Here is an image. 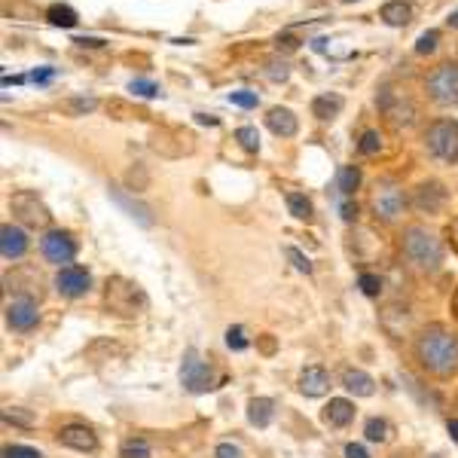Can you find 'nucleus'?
I'll return each instance as SVG.
<instances>
[{
	"label": "nucleus",
	"mask_w": 458,
	"mask_h": 458,
	"mask_svg": "<svg viewBox=\"0 0 458 458\" xmlns=\"http://www.w3.org/2000/svg\"><path fill=\"white\" fill-rule=\"evenodd\" d=\"M343 388L354 397H373L376 395V379L358 367H346L343 370Z\"/></svg>",
	"instance_id": "obj_18"
},
{
	"label": "nucleus",
	"mask_w": 458,
	"mask_h": 458,
	"mask_svg": "<svg viewBox=\"0 0 458 458\" xmlns=\"http://www.w3.org/2000/svg\"><path fill=\"white\" fill-rule=\"evenodd\" d=\"M214 382H217L214 367H211L196 348H187L184 363H180V385H184L190 395H205V391L214 388Z\"/></svg>",
	"instance_id": "obj_7"
},
{
	"label": "nucleus",
	"mask_w": 458,
	"mask_h": 458,
	"mask_svg": "<svg viewBox=\"0 0 458 458\" xmlns=\"http://www.w3.org/2000/svg\"><path fill=\"white\" fill-rule=\"evenodd\" d=\"M74 43L77 46H104V40H98V37H77Z\"/></svg>",
	"instance_id": "obj_47"
},
{
	"label": "nucleus",
	"mask_w": 458,
	"mask_h": 458,
	"mask_svg": "<svg viewBox=\"0 0 458 458\" xmlns=\"http://www.w3.org/2000/svg\"><path fill=\"white\" fill-rule=\"evenodd\" d=\"M343 4H354V0H343Z\"/></svg>",
	"instance_id": "obj_52"
},
{
	"label": "nucleus",
	"mask_w": 458,
	"mask_h": 458,
	"mask_svg": "<svg viewBox=\"0 0 458 458\" xmlns=\"http://www.w3.org/2000/svg\"><path fill=\"white\" fill-rule=\"evenodd\" d=\"M382 21L391 28H404L412 21V4H406V0H391V4L382 6Z\"/></svg>",
	"instance_id": "obj_23"
},
{
	"label": "nucleus",
	"mask_w": 458,
	"mask_h": 458,
	"mask_svg": "<svg viewBox=\"0 0 458 458\" xmlns=\"http://www.w3.org/2000/svg\"><path fill=\"white\" fill-rule=\"evenodd\" d=\"M31 248V238H28V232L16 227V223H4L0 227V257L6 260V263H12V260H21Z\"/></svg>",
	"instance_id": "obj_14"
},
{
	"label": "nucleus",
	"mask_w": 458,
	"mask_h": 458,
	"mask_svg": "<svg viewBox=\"0 0 458 458\" xmlns=\"http://www.w3.org/2000/svg\"><path fill=\"white\" fill-rule=\"evenodd\" d=\"M287 257H290V263H294L296 272H305V275H312V263H309V257H303L296 248H287Z\"/></svg>",
	"instance_id": "obj_40"
},
{
	"label": "nucleus",
	"mask_w": 458,
	"mask_h": 458,
	"mask_svg": "<svg viewBox=\"0 0 458 458\" xmlns=\"http://www.w3.org/2000/svg\"><path fill=\"white\" fill-rule=\"evenodd\" d=\"M10 211L19 217L21 223H25V227H31V229H46L49 223H53V214H49V208L43 205V199L34 190L12 193Z\"/></svg>",
	"instance_id": "obj_8"
},
{
	"label": "nucleus",
	"mask_w": 458,
	"mask_h": 458,
	"mask_svg": "<svg viewBox=\"0 0 458 458\" xmlns=\"http://www.w3.org/2000/svg\"><path fill=\"white\" fill-rule=\"evenodd\" d=\"M382 150V135L376 129H367L361 137H358V153L361 156H376Z\"/></svg>",
	"instance_id": "obj_29"
},
{
	"label": "nucleus",
	"mask_w": 458,
	"mask_h": 458,
	"mask_svg": "<svg viewBox=\"0 0 458 458\" xmlns=\"http://www.w3.org/2000/svg\"><path fill=\"white\" fill-rule=\"evenodd\" d=\"M129 92L137 96V98H156L159 96V86L150 83V79H132V83H129Z\"/></svg>",
	"instance_id": "obj_36"
},
{
	"label": "nucleus",
	"mask_w": 458,
	"mask_h": 458,
	"mask_svg": "<svg viewBox=\"0 0 458 458\" xmlns=\"http://www.w3.org/2000/svg\"><path fill=\"white\" fill-rule=\"evenodd\" d=\"M339 217H343L346 223L358 221V202H354V199H339Z\"/></svg>",
	"instance_id": "obj_39"
},
{
	"label": "nucleus",
	"mask_w": 458,
	"mask_h": 458,
	"mask_svg": "<svg viewBox=\"0 0 458 458\" xmlns=\"http://www.w3.org/2000/svg\"><path fill=\"white\" fill-rule=\"evenodd\" d=\"M425 147L440 162H458V120H437L428 126Z\"/></svg>",
	"instance_id": "obj_5"
},
{
	"label": "nucleus",
	"mask_w": 458,
	"mask_h": 458,
	"mask_svg": "<svg viewBox=\"0 0 458 458\" xmlns=\"http://www.w3.org/2000/svg\"><path fill=\"white\" fill-rule=\"evenodd\" d=\"M4 421L6 425H19V428H34V419L31 412H25V410H16V406H6L4 410Z\"/></svg>",
	"instance_id": "obj_32"
},
{
	"label": "nucleus",
	"mask_w": 458,
	"mask_h": 458,
	"mask_svg": "<svg viewBox=\"0 0 458 458\" xmlns=\"http://www.w3.org/2000/svg\"><path fill=\"white\" fill-rule=\"evenodd\" d=\"M363 434H367V440H370V443H385V440L391 437L388 419H379V416L367 419V425H363Z\"/></svg>",
	"instance_id": "obj_27"
},
{
	"label": "nucleus",
	"mask_w": 458,
	"mask_h": 458,
	"mask_svg": "<svg viewBox=\"0 0 458 458\" xmlns=\"http://www.w3.org/2000/svg\"><path fill=\"white\" fill-rule=\"evenodd\" d=\"M437 40H440V34L437 31H425L419 37V43H416V53L419 55H431L434 49H437Z\"/></svg>",
	"instance_id": "obj_38"
},
{
	"label": "nucleus",
	"mask_w": 458,
	"mask_h": 458,
	"mask_svg": "<svg viewBox=\"0 0 458 458\" xmlns=\"http://www.w3.org/2000/svg\"><path fill=\"white\" fill-rule=\"evenodd\" d=\"M446 428H449V434H453V440L458 443V419H449V425H446Z\"/></svg>",
	"instance_id": "obj_49"
},
{
	"label": "nucleus",
	"mask_w": 458,
	"mask_h": 458,
	"mask_svg": "<svg viewBox=\"0 0 458 458\" xmlns=\"http://www.w3.org/2000/svg\"><path fill=\"white\" fill-rule=\"evenodd\" d=\"M370 205H373L376 221H382V223H397V221L404 217L406 205H410V199H406L404 187L397 184L395 178H382V180H376L373 199H370Z\"/></svg>",
	"instance_id": "obj_4"
},
{
	"label": "nucleus",
	"mask_w": 458,
	"mask_h": 458,
	"mask_svg": "<svg viewBox=\"0 0 458 458\" xmlns=\"http://www.w3.org/2000/svg\"><path fill=\"white\" fill-rule=\"evenodd\" d=\"M227 346L232 348V352H245V348L251 346V339H248V333H245L242 324H236L227 330Z\"/></svg>",
	"instance_id": "obj_34"
},
{
	"label": "nucleus",
	"mask_w": 458,
	"mask_h": 458,
	"mask_svg": "<svg viewBox=\"0 0 458 458\" xmlns=\"http://www.w3.org/2000/svg\"><path fill=\"white\" fill-rule=\"evenodd\" d=\"M4 458H43V455H40V449H34V446L12 443V446H4Z\"/></svg>",
	"instance_id": "obj_37"
},
{
	"label": "nucleus",
	"mask_w": 458,
	"mask_h": 458,
	"mask_svg": "<svg viewBox=\"0 0 458 458\" xmlns=\"http://www.w3.org/2000/svg\"><path fill=\"white\" fill-rule=\"evenodd\" d=\"M120 458H150V443L144 440V437H129V440H122Z\"/></svg>",
	"instance_id": "obj_28"
},
{
	"label": "nucleus",
	"mask_w": 458,
	"mask_h": 458,
	"mask_svg": "<svg viewBox=\"0 0 458 458\" xmlns=\"http://www.w3.org/2000/svg\"><path fill=\"white\" fill-rule=\"evenodd\" d=\"M46 19L53 28H74L79 16H77V10H71L68 4H53L46 10Z\"/></svg>",
	"instance_id": "obj_25"
},
{
	"label": "nucleus",
	"mask_w": 458,
	"mask_h": 458,
	"mask_svg": "<svg viewBox=\"0 0 458 458\" xmlns=\"http://www.w3.org/2000/svg\"><path fill=\"white\" fill-rule=\"evenodd\" d=\"M96 107H98L96 98H77V101H71V111H74V113H89V111H96Z\"/></svg>",
	"instance_id": "obj_42"
},
{
	"label": "nucleus",
	"mask_w": 458,
	"mask_h": 458,
	"mask_svg": "<svg viewBox=\"0 0 458 458\" xmlns=\"http://www.w3.org/2000/svg\"><path fill=\"white\" fill-rule=\"evenodd\" d=\"M55 290L62 296H68V300H79V296H86L92 290V272L86 266H62L55 272Z\"/></svg>",
	"instance_id": "obj_11"
},
{
	"label": "nucleus",
	"mask_w": 458,
	"mask_h": 458,
	"mask_svg": "<svg viewBox=\"0 0 458 458\" xmlns=\"http://www.w3.org/2000/svg\"><path fill=\"white\" fill-rule=\"evenodd\" d=\"M266 126H269V132L279 137H294L296 129H300V120H296L294 111H287V107H272V111L266 113Z\"/></svg>",
	"instance_id": "obj_20"
},
{
	"label": "nucleus",
	"mask_w": 458,
	"mask_h": 458,
	"mask_svg": "<svg viewBox=\"0 0 458 458\" xmlns=\"http://www.w3.org/2000/svg\"><path fill=\"white\" fill-rule=\"evenodd\" d=\"M58 443L68 449H77V453H96L98 449V437L89 425H79V421H71L58 431Z\"/></svg>",
	"instance_id": "obj_15"
},
{
	"label": "nucleus",
	"mask_w": 458,
	"mask_h": 458,
	"mask_svg": "<svg viewBox=\"0 0 458 458\" xmlns=\"http://www.w3.org/2000/svg\"><path fill=\"white\" fill-rule=\"evenodd\" d=\"M425 92L437 107H458V64L446 62L434 68L425 79Z\"/></svg>",
	"instance_id": "obj_6"
},
{
	"label": "nucleus",
	"mask_w": 458,
	"mask_h": 458,
	"mask_svg": "<svg viewBox=\"0 0 458 458\" xmlns=\"http://www.w3.org/2000/svg\"><path fill=\"white\" fill-rule=\"evenodd\" d=\"M401 254H404L406 263L416 269V272L434 275V272H440V269H443L446 248H443L437 232H431L428 227H419V223H412V227H406L401 232Z\"/></svg>",
	"instance_id": "obj_2"
},
{
	"label": "nucleus",
	"mask_w": 458,
	"mask_h": 458,
	"mask_svg": "<svg viewBox=\"0 0 458 458\" xmlns=\"http://www.w3.org/2000/svg\"><path fill=\"white\" fill-rule=\"evenodd\" d=\"M40 251L49 263L62 269V266H71V260L77 257V242L68 229H46L40 238Z\"/></svg>",
	"instance_id": "obj_10"
},
{
	"label": "nucleus",
	"mask_w": 458,
	"mask_h": 458,
	"mask_svg": "<svg viewBox=\"0 0 458 458\" xmlns=\"http://www.w3.org/2000/svg\"><path fill=\"white\" fill-rule=\"evenodd\" d=\"M343 104H346L343 96H337V92H321V96H315V101H312V116H318L321 122H330L339 116Z\"/></svg>",
	"instance_id": "obj_21"
},
{
	"label": "nucleus",
	"mask_w": 458,
	"mask_h": 458,
	"mask_svg": "<svg viewBox=\"0 0 458 458\" xmlns=\"http://www.w3.org/2000/svg\"><path fill=\"white\" fill-rule=\"evenodd\" d=\"M361 187V169L358 165H343L337 174V193L339 199H354V193H358Z\"/></svg>",
	"instance_id": "obj_24"
},
{
	"label": "nucleus",
	"mask_w": 458,
	"mask_h": 458,
	"mask_svg": "<svg viewBox=\"0 0 458 458\" xmlns=\"http://www.w3.org/2000/svg\"><path fill=\"white\" fill-rule=\"evenodd\" d=\"M111 199L116 202L120 208H126L129 211V217H135L141 227H153V214H150V208L144 205V202H137V199H132L122 187H116V184H111Z\"/></svg>",
	"instance_id": "obj_19"
},
{
	"label": "nucleus",
	"mask_w": 458,
	"mask_h": 458,
	"mask_svg": "<svg viewBox=\"0 0 458 458\" xmlns=\"http://www.w3.org/2000/svg\"><path fill=\"white\" fill-rule=\"evenodd\" d=\"M416 361L425 373L437 376V379H453L458 376V337L443 324H428L416 337Z\"/></svg>",
	"instance_id": "obj_1"
},
{
	"label": "nucleus",
	"mask_w": 458,
	"mask_h": 458,
	"mask_svg": "<svg viewBox=\"0 0 458 458\" xmlns=\"http://www.w3.org/2000/svg\"><path fill=\"white\" fill-rule=\"evenodd\" d=\"M449 242H453V248L458 254V217H455L453 223H449Z\"/></svg>",
	"instance_id": "obj_46"
},
{
	"label": "nucleus",
	"mask_w": 458,
	"mask_h": 458,
	"mask_svg": "<svg viewBox=\"0 0 458 458\" xmlns=\"http://www.w3.org/2000/svg\"><path fill=\"white\" fill-rule=\"evenodd\" d=\"M6 327L16 333H31L37 330L40 324V309L34 300H28V296H16L12 303H6Z\"/></svg>",
	"instance_id": "obj_12"
},
{
	"label": "nucleus",
	"mask_w": 458,
	"mask_h": 458,
	"mask_svg": "<svg viewBox=\"0 0 458 458\" xmlns=\"http://www.w3.org/2000/svg\"><path fill=\"white\" fill-rule=\"evenodd\" d=\"M446 25H449V28H455V31H458V10L446 19Z\"/></svg>",
	"instance_id": "obj_50"
},
{
	"label": "nucleus",
	"mask_w": 458,
	"mask_h": 458,
	"mask_svg": "<svg viewBox=\"0 0 458 458\" xmlns=\"http://www.w3.org/2000/svg\"><path fill=\"white\" fill-rule=\"evenodd\" d=\"M236 141L242 144V147L248 150V153H257V150H260V132H257L254 126H242V129H238V132H236Z\"/></svg>",
	"instance_id": "obj_33"
},
{
	"label": "nucleus",
	"mask_w": 458,
	"mask_h": 458,
	"mask_svg": "<svg viewBox=\"0 0 458 458\" xmlns=\"http://www.w3.org/2000/svg\"><path fill=\"white\" fill-rule=\"evenodd\" d=\"M229 104L251 111V107H257V104H260V98H257V92H251V89H238V92H229Z\"/></svg>",
	"instance_id": "obj_35"
},
{
	"label": "nucleus",
	"mask_w": 458,
	"mask_h": 458,
	"mask_svg": "<svg viewBox=\"0 0 458 458\" xmlns=\"http://www.w3.org/2000/svg\"><path fill=\"white\" fill-rule=\"evenodd\" d=\"M275 43H279V49H287V53H290V49H296V46H300V43H296L294 37H290V34H281V37L275 40Z\"/></svg>",
	"instance_id": "obj_45"
},
{
	"label": "nucleus",
	"mask_w": 458,
	"mask_h": 458,
	"mask_svg": "<svg viewBox=\"0 0 458 458\" xmlns=\"http://www.w3.org/2000/svg\"><path fill=\"white\" fill-rule=\"evenodd\" d=\"M300 391L305 397H324L330 391V373L324 367H305L300 373Z\"/></svg>",
	"instance_id": "obj_17"
},
{
	"label": "nucleus",
	"mask_w": 458,
	"mask_h": 458,
	"mask_svg": "<svg viewBox=\"0 0 458 458\" xmlns=\"http://www.w3.org/2000/svg\"><path fill=\"white\" fill-rule=\"evenodd\" d=\"M53 77H55V71H53V68H40V71H34V74H31L34 83H49Z\"/></svg>",
	"instance_id": "obj_44"
},
{
	"label": "nucleus",
	"mask_w": 458,
	"mask_h": 458,
	"mask_svg": "<svg viewBox=\"0 0 458 458\" xmlns=\"http://www.w3.org/2000/svg\"><path fill=\"white\" fill-rule=\"evenodd\" d=\"M275 419V401L272 397H254L248 404V421L254 428H269Z\"/></svg>",
	"instance_id": "obj_22"
},
{
	"label": "nucleus",
	"mask_w": 458,
	"mask_h": 458,
	"mask_svg": "<svg viewBox=\"0 0 458 458\" xmlns=\"http://www.w3.org/2000/svg\"><path fill=\"white\" fill-rule=\"evenodd\" d=\"M263 74L272 79V83H285V79L290 77V68H287V62H281V58H266Z\"/></svg>",
	"instance_id": "obj_31"
},
{
	"label": "nucleus",
	"mask_w": 458,
	"mask_h": 458,
	"mask_svg": "<svg viewBox=\"0 0 458 458\" xmlns=\"http://www.w3.org/2000/svg\"><path fill=\"white\" fill-rule=\"evenodd\" d=\"M104 305L107 312L120 318H137L144 309H147V294L135 285V281L122 279V275H113L104 285Z\"/></svg>",
	"instance_id": "obj_3"
},
{
	"label": "nucleus",
	"mask_w": 458,
	"mask_h": 458,
	"mask_svg": "<svg viewBox=\"0 0 458 458\" xmlns=\"http://www.w3.org/2000/svg\"><path fill=\"white\" fill-rule=\"evenodd\" d=\"M214 458H245V453H242V446H236V443H217Z\"/></svg>",
	"instance_id": "obj_41"
},
{
	"label": "nucleus",
	"mask_w": 458,
	"mask_h": 458,
	"mask_svg": "<svg viewBox=\"0 0 458 458\" xmlns=\"http://www.w3.org/2000/svg\"><path fill=\"white\" fill-rule=\"evenodd\" d=\"M358 287L363 296H370V300H376V296H382V279L376 272H361L358 275Z\"/></svg>",
	"instance_id": "obj_30"
},
{
	"label": "nucleus",
	"mask_w": 458,
	"mask_h": 458,
	"mask_svg": "<svg viewBox=\"0 0 458 458\" xmlns=\"http://www.w3.org/2000/svg\"><path fill=\"white\" fill-rule=\"evenodd\" d=\"M321 421L327 428H346L354 421V404L346 397H330V404L321 410Z\"/></svg>",
	"instance_id": "obj_16"
},
{
	"label": "nucleus",
	"mask_w": 458,
	"mask_h": 458,
	"mask_svg": "<svg viewBox=\"0 0 458 458\" xmlns=\"http://www.w3.org/2000/svg\"><path fill=\"white\" fill-rule=\"evenodd\" d=\"M376 107H379L385 120L397 129L412 126V122H416V104H412L406 96H401L397 89H391V86H382L379 89V96H376Z\"/></svg>",
	"instance_id": "obj_9"
},
{
	"label": "nucleus",
	"mask_w": 458,
	"mask_h": 458,
	"mask_svg": "<svg viewBox=\"0 0 458 458\" xmlns=\"http://www.w3.org/2000/svg\"><path fill=\"white\" fill-rule=\"evenodd\" d=\"M453 315L458 318V290H455V294H453Z\"/></svg>",
	"instance_id": "obj_51"
},
{
	"label": "nucleus",
	"mask_w": 458,
	"mask_h": 458,
	"mask_svg": "<svg viewBox=\"0 0 458 458\" xmlns=\"http://www.w3.org/2000/svg\"><path fill=\"white\" fill-rule=\"evenodd\" d=\"M343 455H346V458H370V453L361 446V443H346Z\"/></svg>",
	"instance_id": "obj_43"
},
{
	"label": "nucleus",
	"mask_w": 458,
	"mask_h": 458,
	"mask_svg": "<svg viewBox=\"0 0 458 458\" xmlns=\"http://www.w3.org/2000/svg\"><path fill=\"white\" fill-rule=\"evenodd\" d=\"M285 202H287L290 214H294L296 221H305V223H309L312 217H315V211H312V202L305 199L303 193H287V196H285Z\"/></svg>",
	"instance_id": "obj_26"
},
{
	"label": "nucleus",
	"mask_w": 458,
	"mask_h": 458,
	"mask_svg": "<svg viewBox=\"0 0 458 458\" xmlns=\"http://www.w3.org/2000/svg\"><path fill=\"white\" fill-rule=\"evenodd\" d=\"M196 122H202V126H217L214 116H205V113H196Z\"/></svg>",
	"instance_id": "obj_48"
},
{
	"label": "nucleus",
	"mask_w": 458,
	"mask_h": 458,
	"mask_svg": "<svg viewBox=\"0 0 458 458\" xmlns=\"http://www.w3.org/2000/svg\"><path fill=\"white\" fill-rule=\"evenodd\" d=\"M446 202H449V190L440 180H425V184H419L416 193H412V208L428 217L440 214V211L446 208Z\"/></svg>",
	"instance_id": "obj_13"
}]
</instances>
